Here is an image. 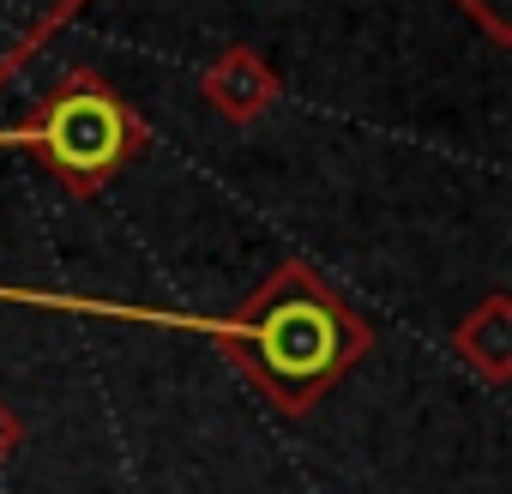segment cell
I'll return each instance as SVG.
<instances>
[{"label":"cell","instance_id":"obj_7","mask_svg":"<svg viewBox=\"0 0 512 494\" xmlns=\"http://www.w3.org/2000/svg\"><path fill=\"white\" fill-rule=\"evenodd\" d=\"M19 440H25V428H19V416L0 404V464H7L13 452H19Z\"/></svg>","mask_w":512,"mask_h":494},{"label":"cell","instance_id":"obj_5","mask_svg":"<svg viewBox=\"0 0 512 494\" xmlns=\"http://www.w3.org/2000/svg\"><path fill=\"white\" fill-rule=\"evenodd\" d=\"M452 350L488 380V386H506V374H512V296H482L464 320H458V332H452Z\"/></svg>","mask_w":512,"mask_h":494},{"label":"cell","instance_id":"obj_6","mask_svg":"<svg viewBox=\"0 0 512 494\" xmlns=\"http://www.w3.org/2000/svg\"><path fill=\"white\" fill-rule=\"evenodd\" d=\"M464 7V19H476L482 31H488V43H512V0H458Z\"/></svg>","mask_w":512,"mask_h":494},{"label":"cell","instance_id":"obj_4","mask_svg":"<svg viewBox=\"0 0 512 494\" xmlns=\"http://www.w3.org/2000/svg\"><path fill=\"white\" fill-rule=\"evenodd\" d=\"M85 7L91 0H0V85L19 67H31V55L55 43L67 19H79Z\"/></svg>","mask_w":512,"mask_h":494},{"label":"cell","instance_id":"obj_3","mask_svg":"<svg viewBox=\"0 0 512 494\" xmlns=\"http://www.w3.org/2000/svg\"><path fill=\"white\" fill-rule=\"evenodd\" d=\"M199 97L223 115V121H260L272 103H278V73L260 61V49H247V43H235V49H223L211 67H205V79H199Z\"/></svg>","mask_w":512,"mask_h":494},{"label":"cell","instance_id":"obj_2","mask_svg":"<svg viewBox=\"0 0 512 494\" xmlns=\"http://www.w3.org/2000/svg\"><path fill=\"white\" fill-rule=\"evenodd\" d=\"M0 145L37 151L67 193L97 199L127 163L145 157V121L127 109V97L103 73L73 67L19 127H0Z\"/></svg>","mask_w":512,"mask_h":494},{"label":"cell","instance_id":"obj_1","mask_svg":"<svg viewBox=\"0 0 512 494\" xmlns=\"http://www.w3.org/2000/svg\"><path fill=\"white\" fill-rule=\"evenodd\" d=\"M368 344V320L302 260L272 266L260 290L223 320V350L235 356L247 386L284 416L314 410L368 356Z\"/></svg>","mask_w":512,"mask_h":494}]
</instances>
